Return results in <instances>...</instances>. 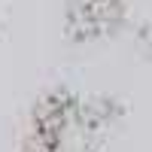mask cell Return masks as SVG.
<instances>
[{"mask_svg":"<svg viewBox=\"0 0 152 152\" xmlns=\"http://www.w3.org/2000/svg\"><path fill=\"white\" fill-rule=\"evenodd\" d=\"M107 125L110 116L104 104L55 91L37 104L24 152H100Z\"/></svg>","mask_w":152,"mask_h":152,"instance_id":"1","label":"cell"},{"mask_svg":"<svg viewBox=\"0 0 152 152\" xmlns=\"http://www.w3.org/2000/svg\"><path fill=\"white\" fill-rule=\"evenodd\" d=\"M76 37H97L122 18V0H67Z\"/></svg>","mask_w":152,"mask_h":152,"instance_id":"2","label":"cell"}]
</instances>
